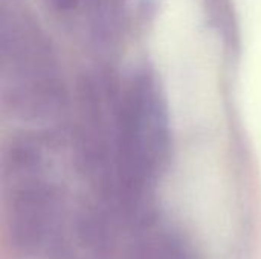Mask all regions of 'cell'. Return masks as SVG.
Masks as SVG:
<instances>
[{
    "instance_id": "6da1fadb",
    "label": "cell",
    "mask_w": 261,
    "mask_h": 259,
    "mask_svg": "<svg viewBox=\"0 0 261 259\" xmlns=\"http://www.w3.org/2000/svg\"><path fill=\"white\" fill-rule=\"evenodd\" d=\"M171 153L167 101L158 76L133 70L118 89L115 147L101 197L124 215L142 209L165 172Z\"/></svg>"
},
{
    "instance_id": "7a4b0ae2",
    "label": "cell",
    "mask_w": 261,
    "mask_h": 259,
    "mask_svg": "<svg viewBox=\"0 0 261 259\" xmlns=\"http://www.w3.org/2000/svg\"><path fill=\"white\" fill-rule=\"evenodd\" d=\"M0 90L3 111L23 122L47 124L67 110L55 49L23 0H2Z\"/></svg>"
},
{
    "instance_id": "3957f363",
    "label": "cell",
    "mask_w": 261,
    "mask_h": 259,
    "mask_svg": "<svg viewBox=\"0 0 261 259\" xmlns=\"http://www.w3.org/2000/svg\"><path fill=\"white\" fill-rule=\"evenodd\" d=\"M49 148L43 134H24L12 140L3 159L8 231L28 252L47 241L64 209V192L50 169Z\"/></svg>"
}]
</instances>
